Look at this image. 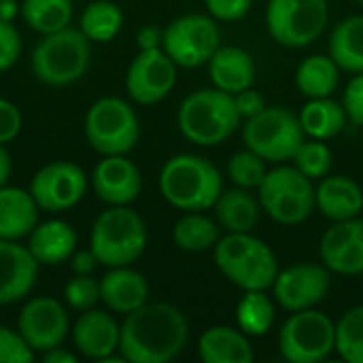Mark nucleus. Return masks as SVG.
<instances>
[{
  "mask_svg": "<svg viewBox=\"0 0 363 363\" xmlns=\"http://www.w3.org/2000/svg\"><path fill=\"white\" fill-rule=\"evenodd\" d=\"M187 338V319L177 306L147 302L125 315L119 351L130 363H168L181 355Z\"/></svg>",
  "mask_w": 363,
  "mask_h": 363,
  "instance_id": "nucleus-1",
  "label": "nucleus"
},
{
  "mask_svg": "<svg viewBox=\"0 0 363 363\" xmlns=\"http://www.w3.org/2000/svg\"><path fill=\"white\" fill-rule=\"evenodd\" d=\"M160 191L164 200L179 211H208L223 191V177L211 160L179 153L162 166Z\"/></svg>",
  "mask_w": 363,
  "mask_h": 363,
  "instance_id": "nucleus-2",
  "label": "nucleus"
},
{
  "mask_svg": "<svg viewBox=\"0 0 363 363\" xmlns=\"http://www.w3.org/2000/svg\"><path fill=\"white\" fill-rule=\"evenodd\" d=\"M242 117L236 108L234 96L217 89L202 87L191 91L179 106L177 125L181 134L200 147H217L228 140Z\"/></svg>",
  "mask_w": 363,
  "mask_h": 363,
  "instance_id": "nucleus-3",
  "label": "nucleus"
},
{
  "mask_svg": "<svg viewBox=\"0 0 363 363\" xmlns=\"http://www.w3.org/2000/svg\"><path fill=\"white\" fill-rule=\"evenodd\" d=\"M213 251L219 272L242 291L270 289L279 274L274 251L251 232L225 234Z\"/></svg>",
  "mask_w": 363,
  "mask_h": 363,
  "instance_id": "nucleus-4",
  "label": "nucleus"
},
{
  "mask_svg": "<svg viewBox=\"0 0 363 363\" xmlns=\"http://www.w3.org/2000/svg\"><path fill=\"white\" fill-rule=\"evenodd\" d=\"M145 219L130 206H108L102 211L89 234V249L106 268L134 264L147 247Z\"/></svg>",
  "mask_w": 363,
  "mask_h": 363,
  "instance_id": "nucleus-5",
  "label": "nucleus"
},
{
  "mask_svg": "<svg viewBox=\"0 0 363 363\" xmlns=\"http://www.w3.org/2000/svg\"><path fill=\"white\" fill-rule=\"evenodd\" d=\"M89 38L74 28H64L51 34H43L32 51L34 77L51 87H64L79 81L89 66L91 47Z\"/></svg>",
  "mask_w": 363,
  "mask_h": 363,
  "instance_id": "nucleus-6",
  "label": "nucleus"
},
{
  "mask_svg": "<svg viewBox=\"0 0 363 363\" xmlns=\"http://www.w3.org/2000/svg\"><path fill=\"white\" fill-rule=\"evenodd\" d=\"M262 211L281 225L304 223L317 208V187L296 166L281 164L257 187Z\"/></svg>",
  "mask_w": 363,
  "mask_h": 363,
  "instance_id": "nucleus-7",
  "label": "nucleus"
},
{
  "mask_svg": "<svg viewBox=\"0 0 363 363\" xmlns=\"http://www.w3.org/2000/svg\"><path fill=\"white\" fill-rule=\"evenodd\" d=\"M85 140L100 155H125L140 136V125L134 108L117 98L106 96L96 100L85 115Z\"/></svg>",
  "mask_w": 363,
  "mask_h": 363,
  "instance_id": "nucleus-8",
  "label": "nucleus"
},
{
  "mask_svg": "<svg viewBox=\"0 0 363 363\" xmlns=\"http://www.w3.org/2000/svg\"><path fill=\"white\" fill-rule=\"evenodd\" d=\"M300 117L285 106H266L259 115L245 121V147L272 164L291 162L296 149L304 140Z\"/></svg>",
  "mask_w": 363,
  "mask_h": 363,
  "instance_id": "nucleus-9",
  "label": "nucleus"
},
{
  "mask_svg": "<svg viewBox=\"0 0 363 363\" xmlns=\"http://www.w3.org/2000/svg\"><path fill=\"white\" fill-rule=\"evenodd\" d=\"M328 0H268L266 26L270 36L289 49L313 45L328 28Z\"/></svg>",
  "mask_w": 363,
  "mask_h": 363,
  "instance_id": "nucleus-10",
  "label": "nucleus"
},
{
  "mask_svg": "<svg viewBox=\"0 0 363 363\" xmlns=\"http://www.w3.org/2000/svg\"><path fill=\"white\" fill-rule=\"evenodd\" d=\"M279 351L291 363H319L336 351V323L315 308L291 313L279 332Z\"/></svg>",
  "mask_w": 363,
  "mask_h": 363,
  "instance_id": "nucleus-11",
  "label": "nucleus"
},
{
  "mask_svg": "<svg viewBox=\"0 0 363 363\" xmlns=\"http://www.w3.org/2000/svg\"><path fill=\"white\" fill-rule=\"evenodd\" d=\"M217 19L202 13L181 15L164 30L162 49L181 68H198L208 64L213 53L221 47Z\"/></svg>",
  "mask_w": 363,
  "mask_h": 363,
  "instance_id": "nucleus-12",
  "label": "nucleus"
},
{
  "mask_svg": "<svg viewBox=\"0 0 363 363\" xmlns=\"http://www.w3.org/2000/svg\"><path fill=\"white\" fill-rule=\"evenodd\" d=\"M87 191L85 170L66 160L49 162L36 170L30 181V194L38 208L49 213H62L74 208Z\"/></svg>",
  "mask_w": 363,
  "mask_h": 363,
  "instance_id": "nucleus-13",
  "label": "nucleus"
},
{
  "mask_svg": "<svg viewBox=\"0 0 363 363\" xmlns=\"http://www.w3.org/2000/svg\"><path fill=\"white\" fill-rule=\"evenodd\" d=\"M17 332L34 353H45L64 345L70 334V319L60 300L38 296L28 300L21 308Z\"/></svg>",
  "mask_w": 363,
  "mask_h": 363,
  "instance_id": "nucleus-14",
  "label": "nucleus"
},
{
  "mask_svg": "<svg viewBox=\"0 0 363 363\" xmlns=\"http://www.w3.org/2000/svg\"><path fill=\"white\" fill-rule=\"evenodd\" d=\"M177 83V64L164 49L138 51L125 72L128 96L143 106L162 102Z\"/></svg>",
  "mask_w": 363,
  "mask_h": 363,
  "instance_id": "nucleus-15",
  "label": "nucleus"
},
{
  "mask_svg": "<svg viewBox=\"0 0 363 363\" xmlns=\"http://www.w3.org/2000/svg\"><path fill=\"white\" fill-rule=\"evenodd\" d=\"M332 279L330 270L319 264H296L285 270H279L272 294L274 302L287 311L298 313L306 308H315L330 291Z\"/></svg>",
  "mask_w": 363,
  "mask_h": 363,
  "instance_id": "nucleus-16",
  "label": "nucleus"
},
{
  "mask_svg": "<svg viewBox=\"0 0 363 363\" xmlns=\"http://www.w3.org/2000/svg\"><path fill=\"white\" fill-rule=\"evenodd\" d=\"M319 257L323 266L342 277L363 274V219L353 217L334 221L319 242Z\"/></svg>",
  "mask_w": 363,
  "mask_h": 363,
  "instance_id": "nucleus-17",
  "label": "nucleus"
},
{
  "mask_svg": "<svg viewBox=\"0 0 363 363\" xmlns=\"http://www.w3.org/2000/svg\"><path fill=\"white\" fill-rule=\"evenodd\" d=\"M96 196L108 206H130L143 189L140 170L125 155H102L91 172Z\"/></svg>",
  "mask_w": 363,
  "mask_h": 363,
  "instance_id": "nucleus-18",
  "label": "nucleus"
},
{
  "mask_svg": "<svg viewBox=\"0 0 363 363\" xmlns=\"http://www.w3.org/2000/svg\"><path fill=\"white\" fill-rule=\"evenodd\" d=\"M70 332L74 349L87 359L104 362L113 357L119 349L121 325L117 323L113 313L98 308L83 311Z\"/></svg>",
  "mask_w": 363,
  "mask_h": 363,
  "instance_id": "nucleus-19",
  "label": "nucleus"
},
{
  "mask_svg": "<svg viewBox=\"0 0 363 363\" xmlns=\"http://www.w3.org/2000/svg\"><path fill=\"white\" fill-rule=\"evenodd\" d=\"M38 266L28 247L0 238V306L19 302L34 289Z\"/></svg>",
  "mask_w": 363,
  "mask_h": 363,
  "instance_id": "nucleus-20",
  "label": "nucleus"
},
{
  "mask_svg": "<svg viewBox=\"0 0 363 363\" xmlns=\"http://www.w3.org/2000/svg\"><path fill=\"white\" fill-rule=\"evenodd\" d=\"M149 300V283L147 279L130 268V266H117L111 268L100 279V302L117 315H128Z\"/></svg>",
  "mask_w": 363,
  "mask_h": 363,
  "instance_id": "nucleus-21",
  "label": "nucleus"
},
{
  "mask_svg": "<svg viewBox=\"0 0 363 363\" xmlns=\"http://www.w3.org/2000/svg\"><path fill=\"white\" fill-rule=\"evenodd\" d=\"M208 77L213 81V87L234 96L253 85L255 62L251 53L240 47H219L208 60Z\"/></svg>",
  "mask_w": 363,
  "mask_h": 363,
  "instance_id": "nucleus-22",
  "label": "nucleus"
},
{
  "mask_svg": "<svg viewBox=\"0 0 363 363\" xmlns=\"http://www.w3.org/2000/svg\"><path fill=\"white\" fill-rule=\"evenodd\" d=\"M317 211H321V215L330 221L359 217L363 211V189L351 177L328 174L317 187Z\"/></svg>",
  "mask_w": 363,
  "mask_h": 363,
  "instance_id": "nucleus-23",
  "label": "nucleus"
},
{
  "mask_svg": "<svg viewBox=\"0 0 363 363\" xmlns=\"http://www.w3.org/2000/svg\"><path fill=\"white\" fill-rule=\"evenodd\" d=\"M28 249L40 266H60L70 259L77 249V232L62 219H49L34 225Z\"/></svg>",
  "mask_w": 363,
  "mask_h": 363,
  "instance_id": "nucleus-24",
  "label": "nucleus"
},
{
  "mask_svg": "<svg viewBox=\"0 0 363 363\" xmlns=\"http://www.w3.org/2000/svg\"><path fill=\"white\" fill-rule=\"evenodd\" d=\"M198 355L204 363H251L255 359L249 336L238 328L213 325L198 340Z\"/></svg>",
  "mask_w": 363,
  "mask_h": 363,
  "instance_id": "nucleus-25",
  "label": "nucleus"
},
{
  "mask_svg": "<svg viewBox=\"0 0 363 363\" xmlns=\"http://www.w3.org/2000/svg\"><path fill=\"white\" fill-rule=\"evenodd\" d=\"M213 208H215V219L219 228H223L228 234L253 232L262 215L259 198H255L251 189H245V187L223 189Z\"/></svg>",
  "mask_w": 363,
  "mask_h": 363,
  "instance_id": "nucleus-26",
  "label": "nucleus"
},
{
  "mask_svg": "<svg viewBox=\"0 0 363 363\" xmlns=\"http://www.w3.org/2000/svg\"><path fill=\"white\" fill-rule=\"evenodd\" d=\"M38 221V204L34 202L30 189L21 187H0V238L19 240L30 236Z\"/></svg>",
  "mask_w": 363,
  "mask_h": 363,
  "instance_id": "nucleus-27",
  "label": "nucleus"
},
{
  "mask_svg": "<svg viewBox=\"0 0 363 363\" xmlns=\"http://www.w3.org/2000/svg\"><path fill=\"white\" fill-rule=\"evenodd\" d=\"M298 117L304 128V134L317 140H330L338 136L349 119L342 102H336L332 96L308 98V102L302 106Z\"/></svg>",
  "mask_w": 363,
  "mask_h": 363,
  "instance_id": "nucleus-28",
  "label": "nucleus"
},
{
  "mask_svg": "<svg viewBox=\"0 0 363 363\" xmlns=\"http://www.w3.org/2000/svg\"><path fill=\"white\" fill-rule=\"evenodd\" d=\"M330 55L347 72H363V15H351L336 23L330 34Z\"/></svg>",
  "mask_w": 363,
  "mask_h": 363,
  "instance_id": "nucleus-29",
  "label": "nucleus"
},
{
  "mask_svg": "<svg viewBox=\"0 0 363 363\" xmlns=\"http://www.w3.org/2000/svg\"><path fill=\"white\" fill-rule=\"evenodd\" d=\"M219 223L204 215V211L185 213L172 228V240L181 251L187 253H202L215 249L219 242Z\"/></svg>",
  "mask_w": 363,
  "mask_h": 363,
  "instance_id": "nucleus-30",
  "label": "nucleus"
},
{
  "mask_svg": "<svg viewBox=\"0 0 363 363\" xmlns=\"http://www.w3.org/2000/svg\"><path fill=\"white\" fill-rule=\"evenodd\" d=\"M340 66L332 60V55H311L300 62L296 70V85L306 98H325L338 87Z\"/></svg>",
  "mask_w": 363,
  "mask_h": 363,
  "instance_id": "nucleus-31",
  "label": "nucleus"
},
{
  "mask_svg": "<svg viewBox=\"0 0 363 363\" xmlns=\"http://www.w3.org/2000/svg\"><path fill=\"white\" fill-rule=\"evenodd\" d=\"M274 300L266 296V289L245 291L236 306V321L238 328L247 336H264L270 332L274 323Z\"/></svg>",
  "mask_w": 363,
  "mask_h": 363,
  "instance_id": "nucleus-32",
  "label": "nucleus"
},
{
  "mask_svg": "<svg viewBox=\"0 0 363 363\" xmlns=\"http://www.w3.org/2000/svg\"><path fill=\"white\" fill-rule=\"evenodd\" d=\"M21 17L32 30L51 34L68 28L72 19V0H23Z\"/></svg>",
  "mask_w": 363,
  "mask_h": 363,
  "instance_id": "nucleus-33",
  "label": "nucleus"
},
{
  "mask_svg": "<svg viewBox=\"0 0 363 363\" xmlns=\"http://www.w3.org/2000/svg\"><path fill=\"white\" fill-rule=\"evenodd\" d=\"M123 26L121 9L111 0H94L81 15V32L94 43L113 40Z\"/></svg>",
  "mask_w": 363,
  "mask_h": 363,
  "instance_id": "nucleus-34",
  "label": "nucleus"
},
{
  "mask_svg": "<svg viewBox=\"0 0 363 363\" xmlns=\"http://www.w3.org/2000/svg\"><path fill=\"white\" fill-rule=\"evenodd\" d=\"M336 351L349 363H363V304L336 321Z\"/></svg>",
  "mask_w": 363,
  "mask_h": 363,
  "instance_id": "nucleus-35",
  "label": "nucleus"
},
{
  "mask_svg": "<svg viewBox=\"0 0 363 363\" xmlns=\"http://www.w3.org/2000/svg\"><path fill=\"white\" fill-rule=\"evenodd\" d=\"M291 162L311 181H321L323 177L330 174V170L334 166V153L325 145V140H317V138L306 140L304 138L302 145L296 149Z\"/></svg>",
  "mask_w": 363,
  "mask_h": 363,
  "instance_id": "nucleus-36",
  "label": "nucleus"
},
{
  "mask_svg": "<svg viewBox=\"0 0 363 363\" xmlns=\"http://www.w3.org/2000/svg\"><path fill=\"white\" fill-rule=\"evenodd\" d=\"M266 160L259 157L255 151L245 149L230 157L228 162V177L236 187L257 189L266 177Z\"/></svg>",
  "mask_w": 363,
  "mask_h": 363,
  "instance_id": "nucleus-37",
  "label": "nucleus"
},
{
  "mask_svg": "<svg viewBox=\"0 0 363 363\" xmlns=\"http://www.w3.org/2000/svg\"><path fill=\"white\" fill-rule=\"evenodd\" d=\"M64 300L74 311H89L100 302V281L91 274H74L64 285Z\"/></svg>",
  "mask_w": 363,
  "mask_h": 363,
  "instance_id": "nucleus-38",
  "label": "nucleus"
},
{
  "mask_svg": "<svg viewBox=\"0 0 363 363\" xmlns=\"http://www.w3.org/2000/svg\"><path fill=\"white\" fill-rule=\"evenodd\" d=\"M34 359V351L23 336L6 325H0V363H28Z\"/></svg>",
  "mask_w": 363,
  "mask_h": 363,
  "instance_id": "nucleus-39",
  "label": "nucleus"
},
{
  "mask_svg": "<svg viewBox=\"0 0 363 363\" xmlns=\"http://www.w3.org/2000/svg\"><path fill=\"white\" fill-rule=\"evenodd\" d=\"M21 53V36L15 30L13 21L0 19V72L9 70Z\"/></svg>",
  "mask_w": 363,
  "mask_h": 363,
  "instance_id": "nucleus-40",
  "label": "nucleus"
},
{
  "mask_svg": "<svg viewBox=\"0 0 363 363\" xmlns=\"http://www.w3.org/2000/svg\"><path fill=\"white\" fill-rule=\"evenodd\" d=\"M253 0H204L206 11L217 21H238L242 19Z\"/></svg>",
  "mask_w": 363,
  "mask_h": 363,
  "instance_id": "nucleus-41",
  "label": "nucleus"
},
{
  "mask_svg": "<svg viewBox=\"0 0 363 363\" xmlns=\"http://www.w3.org/2000/svg\"><path fill=\"white\" fill-rule=\"evenodd\" d=\"M342 106L347 111V117L363 128V72H357L349 81L342 96Z\"/></svg>",
  "mask_w": 363,
  "mask_h": 363,
  "instance_id": "nucleus-42",
  "label": "nucleus"
},
{
  "mask_svg": "<svg viewBox=\"0 0 363 363\" xmlns=\"http://www.w3.org/2000/svg\"><path fill=\"white\" fill-rule=\"evenodd\" d=\"M21 123L23 119L19 108L11 100L0 98V145L15 140L17 134L21 132Z\"/></svg>",
  "mask_w": 363,
  "mask_h": 363,
  "instance_id": "nucleus-43",
  "label": "nucleus"
},
{
  "mask_svg": "<svg viewBox=\"0 0 363 363\" xmlns=\"http://www.w3.org/2000/svg\"><path fill=\"white\" fill-rule=\"evenodd\" d=\"M234 102H236V108H238V113H240V117L245 121L251 119V117H255V115H259L268 106L266 104V98L259 91L251 89V87L234 94Z\"/></svg>",
  "mask_w": 363,
  "mask_h": 363,
  "instance_id": "nucleus-44",
  "label": "nucleus"
},
{
  "mask_svg": "<svg viewBox=\"0 0 363 363\" xmlns=\"http://www.w3.org/2000/svg\"><path fill=\"white\" fill-rule=\"evenodd\" d=\"M98 257L91 249L87 251H74L70 255V270L72 274H94V270L98 268Z\"/></svg>",
  "mask_w": 363,
  "mask_h": 363,
  "instance_id": "nucleus-45",
  "label": "nucleus"
},
{
  "mask_svg": "<svg viewBox=\"0 0 363 363\" xmlns=\"http://www.w3.org/2000/svg\"><path fill=\"white\" fill-rule=\"evenodd\" d=\"M162 40H164V30H160L157 26H143L136 34V43L140 51L162 49Z\"/></svg>",
  "mask_w": 363,
  "mask_h": 363,
  "instance_id": "nucleus-46",
  "label": "nucleus"
},
{
  "mask_svg": "<svg viewBox=\"0 0 363 363\" xmlns=\"http://www.w3.org/2000/svg\"><path fill=\"white\" fill-rule=\"evenodd\" d=\"M77 362H79V357H77L74 353H70V351L62 349V347H55V349L45 351V353H43V363H77Z\"/></svg>",
  "mask_w": 363,
  "mask_h": 363,
  "instance_id": "nucleus-47",
  "label": "nucleus"
},
{
  "mask_svg": "<svg viewBox=\"0 0 363 363\" xmlns=\"http://www.w3.org/2000/svg\"><path fill=\"white\" fill-rule=\"evenodd\" d=\"M11 172H13V160H11V153L4 149V145H0V187H4L11 179Z\"/></svg>",
  "mask_w": 363,
  "mask_h": 363,
  "instance_id": "nucleus-48",
  "label": "nucleus"
},
{
  "mask_svg": "<svg viewBox=\"0 0 363 363\" xmlns=\"http://www.w3.org/2000/svg\"><path fill=\"white\" fill-rule=\"evenodd\" d=\"M21 13V4L17 0H0V19L2 21H13Z\"/></svg>",
  "mask_w": 363,
  "mask_h": 363,
  "instance_id": "nucleus-49",
  "label": "nucleus"
},
{
  "mask_svg": "<svg viewBox=\"0 0 363 363\" xmlns=\"http://www.w3.org/2000/svg\"><path fill=\"white\" fill-rule=\"evenodd\" d=\"M355 2H359V4H362V6H363V0H355Z\"/></svg>",
  "mask_w": 363,
  "mask_h": 363,
  "instance_id": "nucleus-50",
  "label": "nucleus"
}]
</instances>
